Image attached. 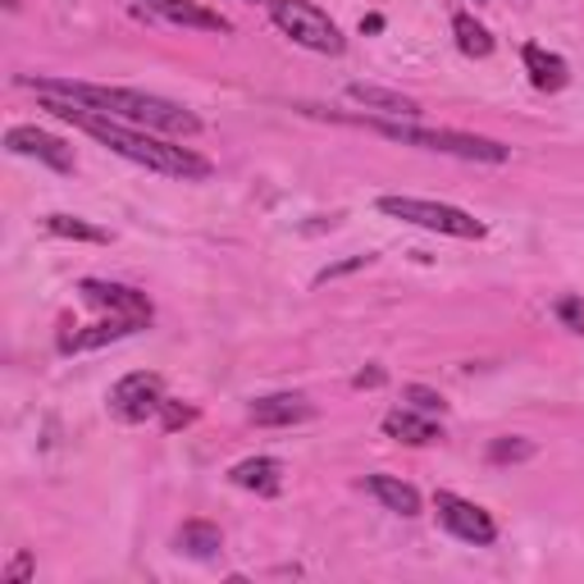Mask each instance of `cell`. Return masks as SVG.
I'll return each instance as SVG.
<instances>
[{
    "label": "cell",
    "instance_id": "30bf717a",
    "mask_svg": "<svg viewBox=\"0 0 584 584\" xmlns=\"http://www.w3.org/2000/svg\"><path fill=\"white\" fill-rule=\"evenodd\" d=\"M228 479L247 493L274 498L278 489H284V462H278V456H247V462H238L234 470H228Z\"/></svg>",
    "mask_w": 584,
    "mask_h": 584
},
{
    "label": "cell",
    "instance_id": "9c48e42d",
    "mask_svg": "<svg viewBox=\"0 0 584 584\" xmlns=\"http://www.w3.org/2000/svg\"><path fill=\"white\" fill-rule=\"evenodd\" d=\"M79 293L92 301V307H110V311L129 315V320H142V324H151V301H146V293H138V288L106 284V278H83V284H79Z\"/></svg>",
    "mask_w": 584,
    "mask_h": 584
},
{
    "label": "cell",
    "instance_id": "9a60e30c",
    "mask_svg": "<svg viewBox=\"0 0 584 584\" xmlns=\"http://www.w3.org/2000/svg\"><path fill=\"white\" fill-rule=\"evenodd\" d=\"M525 69H529V83H535L539 92H562L567 83H571V69H567V60L562 56H552V50H544V46H535L529 41L525 50Z\"/></svg>",
    "mask_w": 584,
    "mask_h": 584
},
{
    "label": "cell",
    "instance_id": "ba28073f",
    "mask_svg": "<svg viewBox=\"0 0 584 584\" xmlns=\"http://www.w3.org/2000/svg\"><path fill=\"white\" fill-rule=\"evenodd\" d=\"M5 146L14 151V156H33V160H41V165H50V169H60V174L73 169V146H64L60 138H50V133L33 129V123H14V129L5 133Z\"/></svg>",
    "mask_w": 584,
    "mask_h": 584
},
{
    "label": "cell",
    "instance_id": "cb8c5ba5",
    "mask_svg": "<svg viewBox=\"0 0 584 584\" xmlns=\"http://www.w3.org/2000/svg\"><path fill=\"white\" fill-rule=\"evenodd\" d=\"M160 416H165V429H183V425H192L196 420V412L192 406H179V402H160Z\"/></svg>",
    "mask_w": 584,
    "mask_h": 584
},
{
    "label": "cell",
    "instance_id": "44dd1931",
    "mask_svg": "<svg viewBox=\"0 0 584 584\" xmlns=\"http://www.w3.org/2000/svg\"><path fill=\"white\" fill-rule=\"evenodd\" d=\"M525 456H535V443H529V439H493V443H489V462H493V466L525 462Z\"/></svg>",
    "mask_w": 584,
    "mask_h": 584
},
{
    "label": "cell",
    "instance_id": "6da1fadb",
    "mask_svg": "<svg viewBox=\"0 0 584 584\" xmlns=\"http://www.w3.org/2000/svg\"><path fill=\"white\" fill-rule=\"evenodd\" d=\"M37 100H41V110H50L56 119H69L73 129L92 133L96 142H106L110 151H119L123 160L146 165L151 174H165V179H211V169H215L206 156H196V151L174 146V142L151 138V133H138V129H129V123L115 119V115L83 110V106H73V100H60V96H37Z\"/></svg>",
    "mask_w": 584,
    "mask_h": 584
},
{
    "label": "cell",
    "instance_id": "d4e9b609",
    "mask_svg": "<svg viewBox=\"0 0 584 584\" xmlns=\"http://www.w3.org/2000/svg\"><path fill=\"white\" fill-rule=\"evenodd\" d=\"M374 257H351V261H343V265H329V270H320L315 274V284H329V278H343V274H351V270H366Z\"/></svg>",
    "mask_w": 584,
    "mask_h": 584
},
{
    "label": "cell",
    "instance_id": "52a82bcc",
    "mask_svg": "<svg viewBox=\"0 0 584 584\" xmlns=\"http://www.w3.org/2000/svg\"><path fill=\"white\" fill-rule=\"evenodd\" d=\"M434 512H439V525L448 529V535L466 539V544H475V548H489V544L498 539V525H493V516L485 512V506H475V502L456 498V493H448V489L434 493Z\"/></svg>",
    "mask_w": 584,
    "mask_h": 584
},
{
    "label": "cell",
    "instance_id": "d6986e66",
    "mask_svg": "<svg viewBox=\"0 0 584 584\" xmlns=\"http://www.w3.org/2000/svg\"><path fill=\"white\" fill-rule=\"evenodd\" d=\"M452 33H456V46H462L470 60L493 56V33L485 28V23H475L470 14H456V19H452Z\"/></svg>",
    "mask_w": 584,
    "mask_h": 584
},
{
    "label": "cell",
    "instance_id": "4fadbf2b",
    "mask_svg": "<svg viewBox=\"0 0 584 584\" xmlns=\"http://www.w3.org/2000/svg\"><path fill=\"white\" fill-rule=\"evenodd\" d=\"M138 329H146L142 320H129V315H115V320H100L92 329H83V334H64L60 338V351L69 357V351H96V347H106V343H119V338H129L138 334Z\"/></svg>",
    "mask_w": 584,
    "mask_h": 584
},
{
    "label": "cell",
    "instance_id": "3957f363",
    "mask_svg": "<svg viewBox=\"0 0 584 584\" xmlns=\"http://www.w3.org/2000/svg\"><path fill=\"white\" fill-rule=\"evenodd\" d=\"M374 133H384L402 146H420V151H439V156H462V160H479V165H502L512 151L493 138H475V133H456V129H412V123H370Z\"/></svg>",
    "mask_w": 584,
    "mask_h": 584
},
{
    "label": "cell",
    "instance_id": "4316f807",
    "mask_svg": "<svg viewBox=\"0 0 584 584\" xmlns=\"http://www.w3.org/2000/svg\"><path fill=\"white\" fill-rule=\"evenodd\" d=\"M351 384H357V389H379V384H384V370L370 366V370H361L357 379H351Z\"/></svg>",
    "mask_w": 584,
    "mask_h": 584
},
{
    "label": "cell",
    "instance_id": "603a6c76",
    "mask_svg": "<svg viewBox=\"0 0 584 584\" xmlns=\"http://www.w3.org/2000/svg\"><path fill=\"white\" fill-rule=\"evenodd\" d=\"M557 320L580 334V329H584V301L580 297H562V301H557Z\"/></svg>",
    "mask_w": 584,
    "mask_h": 584
},
{
    "label": "cell",
    "instance_id": "ac0fdd59",
    "mask_svg": "<svg viewBox=\"0 0 584 584\" xmlns=\"http://www.w3.org/2000/svg\"><path fill=\"white\" fill-rule=\"evenodd\" d=\"M151 10H160L169 23H188V28H211V33H228V19L201 10L196 0H146Z\"/></svg>",
    "mask_w": 584,
    "mask_h": 584
},
{
    "label": "cell",
    "instance_id": "5b68a950",
    "mask_svg": "<svg viewBox=\"0 0 584 584\" xmlns=\"http://www.w3.org/2000/svg\"><path fill=\"white\" fill-rule=\"evenodd\" d=\"M379 211L389 219L429 228V234H448V238H485V224L475 215L443 206V201H420V196H379Z\"/></svg>",
    "mask_w": 584,
    "mask_h": 584
},
{
    "label": "cell",
    "instance_id": "484cf974",
    "mask_svg": "<svg viewBox=\"0 0 584 584\" xmlns=\"http://www.w3.org/2000/svg\"><path fill=\"white\" fill-rule=\"evenodd\" d=\"M28 575H33V557L19 552L14 562H10V571H5V584H19V580H28Z\"/></svg>",
    "mask_w": 584,
    "mask_h": 584
},
{
    "label": "cell",
    "instance_id": "2e32d148",
    "mask_svg": "<svg viewBox=\"0 0 584 584\" xmlns=\"http://www.w3.org/2000/svg\"><path fill=\"white\" fill-rule=\"evenodd\" d=\"M366 489L397 516H420V493L397 475H366Z\"/></svg>",
    "mask_w": 584,
    "mask_h": 584
},
{
    "label": "cell",
    "instance_id": "7c38bea8",
    "mask_svg": "<svg viewBox=\"0 0 584 584\" xmlns=\"http://www.w3.org/2000/svg\"><path fill=\"white\" fill-rule=\"evenodd\" d=\"M384 434L397 439V443H412V448H425V443H439L443 429L429 420L425 412H416V406H397V412L384 416Z\"/></svg>",
    "mask_w": 584,
    "mask_h": 584
},
{
    "label": "cell",
    "instance_id": "8fae6325",
    "mask_svg": "<svg viewBox=\"0 0 584 584\" xmlns=\"http://www.w3.org/2000/svg\"><path fill=\"white\" fill-rule=\"evenodd\" d=\"M311 416V402L301 393H274V397H257L251 402V420L261 429H284V425H297Z\"/></svg>",
    "mask_w": 584,
    "mask_h": 584
},
{
    "label": "cell",
    "instance_id": "7a4b0ae2",
    "mask_svg": "<svg viewBox=\"0 0 584 584\" xmlns=\"http://www.w3.org/2000/svg\"><path fill=\"white\" fill-rule=\"evenodd\" d=\"M23 87H33L37 96H60L73 100L83 110L96 115H115L123 123H142V129H156L169 138H196L201 119L192 110H183L179 100L151 96V92H133V87H96V83H73V79H19Z\"/></svg>",
    "mask_w": 584,
    "mask_h": 584
},
{
    "label": "cell",
    "instance_id": "7402d4cb",
    "mask_svg": "<svg viewBox=\"0 0 584 584\" xmlns=\"http://www.w3.org/2000/svg\"><path fill=\"white\" fill-rule=\"evenodd\" d=\"M402 397L412 402L416 412H425V416H434V412L443 416V406H448V402H443V397H439L434 389H425V384H406V389H402Z\"/></svg>",
    "mask_w": 584,
    "mask_h": 584
},
{
    "label": "cell",
    "instance_id": "277c9868",
    "mask_svg": "<svg viewBox=\"0 0 584 584\" xmlns=\"http://www.w3.org/2000/svg\"><path fill=\"white\" fill-rule=\"evenodd\" d=\"M270 19L278 23V33H288L297 46L320 50V56H343V33L311 0H270Z\"/></svg>",
    "mask_w": 584,
    "mask_h": 584
},
{
    "label": "cell",
    "instance_id": "f546056e",
    "mask_svg": "<svg viewBox=\"0 0 584 584\" xmlns=\"http://www.w3.org/2000/svg\"><path fill=\"white\" fill-rule=\"evenodd\" d=\"M265 5H270V0H265Z\"/></svg>",
    "mask_w": 584,
    "mask_h": 584
},
{
    "label": "cell",
    "instance_id": "8992f818",
    "mask_svg": "<svg viewBox=\"0 0 584 584\" xmlns=\"http://www.w3.org/2000/svg\"><path fill=\"white\" fill-rule=\"evenodd\" d=\"M160 402H165V384H160V374H146V370L123 374L119 384L110 389V397H106L110 416H115V420H123V425H142V420H151V416L160 412Z\"/></svg>",
    "mask_w": 584,
    "mask_h": 584
},
{
    "label": "cell",
    "instance_id": "e0dca14e",
    "mask_svg": "<svg viewBox=\"0 0 584 584\" xmlns=\"http://www.w3.org/2000/svg\"><path fill=\"white\" fill-rule=\"evenodd\" d=\"M174 548H179L183 557H196V562H206V557H215L224 548V529L211 525V521H183L179 535H174Z\"/></svg>",
    "mask_w": 584,
    "mask_h": 584
},
{
    "label": "cell",
    "instance_id": "83f0119b",
    "mask_svg": "<svg viewBox=\"0 0 584 584\" xmlns=\"http://www.w3.org/2000/svg\"><path fill=\"white\" fill-rule=\"evenodd\" d=\"M379 28H384V19H379V14H370V19H361V33H379Z\"/></svg>",
    "mask_w": 584,
    "mask_h": 584
},
{
    "label": "cell",
    "instance_id": "5bb4252c",
    "mask_svg": "<svg viewBox=\"0 0 584 584\" xmlns=\"http://www.w3.org/2000/svg\"><path fill=\"white\" fill-rule=\"evenodd\" d=\"M347 100H357V106L379 110V115H393V119H416L420 115V106H416L412 96L389 92V87H374V83H351L347 87Z\"/></svg>",
    "mask_w": 584,
    "mask_h": 584
},
{
    "label": "cell",
    "instance_id": "ffe728a7",
    "mask_svg": "<svg viewBox=\"0 0 584 584\" xmlns=\"http://www.w3.org/2000/svg\"><path fill=\"white\" fill-rule=\"evenodd\" d=\"M46 234H56V238H73V242H110L106 228H96L79 215H46Z\"/></svg>",
    "mask_w": 584,
    "mask_h": 584
},
{
    "label": "cell",
    "instance_id": "f1b7e54d",
    "mask_svg": "<svg viewBox=\"0 0 584 584\" xmlns=\"http://www.w3.org/2000/svg\"><path fill=\"white\" fill-rule=\"evenodd\" d=\"M5 10H19V0H5Z\"/></svg>",
    "mask_w": 584,
    "mask_h": 584
}]
</instances>
